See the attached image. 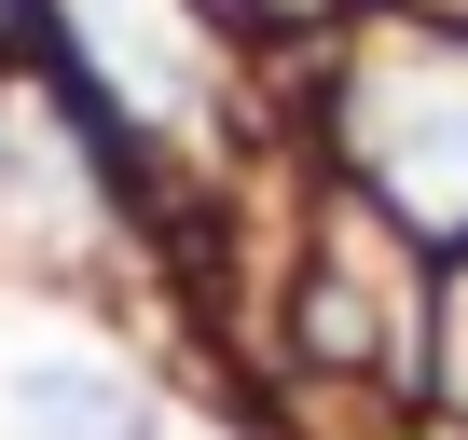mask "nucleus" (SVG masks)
<instances>
[{
    "label": "nucleus",
    "instance_id": "nucleus-1",
    "mask_svg": "<svg viewBox=\"0 0 468 440\" xmlns=\"http://www.w3.org/2000/svg\"><path fill=\"white\" fill-rule=\"evenodd\" d=\"M15 426H28V440H152L138 385L97 372V358H28V372H15Z\"/></svg>",
    "mask_w": 468,
    "mask_h": 440
}]
</instances>
